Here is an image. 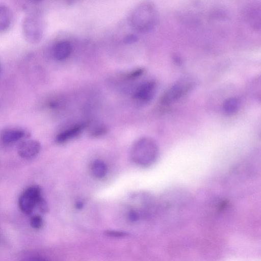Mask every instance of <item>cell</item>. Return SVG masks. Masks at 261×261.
Segmentation results:
<instances>
[{
  "label": "cell",
  "instance_id": "44dd1931",
  "mask_svg": "<svg viewBox=\"0 0 261 261\" xmlns=\"http://www.w3.org/2000/svg\"><path fill=\"white\" fill-rule=\"evenodd\" d=\"M83 204L82 202L78 201L77 202H76V207L77 208L81 209L83 207Z\"/></svg>",
  "mask_w": 261,
  "mask_h": 261
},
{
  "label": "cell",
  "instance_id": "e0dca14e",
  "mask_svg": "<svg viewBox=\"0 0 261 261\" xmlns=\"http://www.w3.org/2000/svg\"><path fill=\"white\" fill-rule=\"evenodd\" d=\"M37 206L42 213H44L48 211L47 204L43 198L39 201Z\"/></svg>",
  "mask_w": 261,
  "mask_h": 261
},
{
  "label": "cell",
  "instance_id": "ac0fdd59",
  "mask_svg": "<svg viewBox=\"0 0 261 261\" xmlns=\"http://www.w3.org/2000/svg\"><path fill=\"white\" fill-rule=\"evenodd\" d=\"M137 40V37L135 35H130L126 36L124 39L125 43L130 44L136 42Z\"/></svg>",
  "mask_w": 261,
  "mask_h": 261
},
{
  "label": "cell",
  "instance_id": "6da1fadb",
  "mask_svg": "<svg viewBox=\"0 0 261 261\" xmlns=\"http://www.w3.org/2000/svg\"><path fill=\"white\" fill-rule=\"evenodd\" d=\"M158 14L154 5L144 2L137 6L131 13L129 21L132 28L142 33L152 30L157 23Z\"/></svg>",
  "mask_w": 261,
  "mask_h": 261
},
{
  "label": "cell",
  "instance_id": "5b68a950",
  "mask_svg": "<svg viewBox=\"0 0 261 261\" xmlns=\"http://www.w3.org/2000/svg\"><path fill=\"white\" fill-rule=\"evenodd\" d=\"M42 198L41 189L37 186H32L28 188L22 193L19 198V206L24 213H31L37 206L39 201Z\"/></svg>",
  "mask_w": 261,
  "mask_h": 261
},
{
  "label": "cell",
  "instance_id": "30bf717a",
  "mask_svg": "<svg viewBox=\"0 0 261 261\" xmlns=\"http://www.w3.org/2000/svg\"><path fill=\"white\" fill-rule=\"evenodd\" d=\"M12 21V13L6 6L0 5V32L6 31L10 27Z\"/></svg>",
  "mask_w": 261,
  "mask_h": 261
},
{
  "label": "cell",
  "instance_id": "9c48e42d",
  "mask_svg": "<svg viewBox=\"0 0 261 261\" xmlns=\"http://www.w3.org/2000/svg\"><path fill=\"white\" fill-rule=\"evenodd\" d=\"M85 126V124L77 125L68 130H66L60 133L56 137L57 142L62 143L71 138L79 136L82 129L84 128Z\"/></svg>",
  "mask_w": 261,
  "mask_h": 261
},
{
  "label": "cell",
  "instance_id": "7a4b0ae2",
  "mask_svg": "<svg viewBox=\"0 0 261 261\" xmlns=\"http://www.w3.org/2000/svg\"><path fill=\"white\" fill-rule=\"evenodd\" d=\"M159 154V147L156 143L149 137H143L137 140L131 149L133 160L142 166L152 165L157 160Z\"/></svg>",
  "mask_w": 261,
  "mask_h": 261
},
{
  "label": "cell",
  "instance_id": "ba28073f",
  "mask_svg": "<svg viewBox=\"0 0 261 261\" xmlns=\"http://www.w3.org/2000/svg\"><path fill=\"white\" fill-rule=\"evenodd\" d=\"M72 47L68 41H61L57 43L53 49L54 57L58 60H64L70 55Z\"/></svg>",
  "mask_w": 261,
  "mask_h": 261
},
{
  "label": "cell",
  "instance_id": "52a82bcc",
  "mask_svg": "<svg viewBox=\"0 0 261 261\" xmlns=\"http://www.w3.org/2000/svg\"><path fill=\"white\" fill-rule=\"evenodd\" d=\"M41 145L36 140H29L21 142L17 148V152L20 156L25 159L32 158L40 151Z\"/></svg>",
  "mask_w": 261,
  "mask_h": 261
},
{
  "label": "cell",
  "instance_id": "8fae6325",
  "mask_svg": "<svg viewBox=\"0 0 261 261\" xmlns=\"http://www.w3.org/2000/svg\"><path fill=\"white\" fill-rule=\"evenodd\" d=\"M24 135V132L20 129H8L3 133L1 140L5 144H10L20 140Z\"/></svg>",
  "mask_w": 261,
  "mask_h": 261
},
{
  "label": "cell",
  "instance_id": "d6986e66",
  "mask_svg": "<svg viewBox=\"0 0 261 261\" xmlns=\"http://www.w3.org/2000/svg\"><path fill=\"white\" fill-rule=\"evenodd\" d=\"M22 261H48L46 259L39 256H33L23 259Z\"/></svg>",
  "mask_w": 261,
  "mask_h": 261
},
{
  "label": "cell",
  "instance_id": "3957f363",
  "mask_svg": "<svg viewBox=\"0 0 261 261\" xmlns=\"http://www.w3.org/2000/svg\"><path fill=\"white\" fill-rule=\"evenodd\" d=\"M195 86V81L192 77H186L179 80L162 95L161 103L164 106L174 103L189 94Z\"/></svg>",
  "mask_w": 261,
  "mask_h": 261
},
{
  "label": "cell",
  "instance_id": "7c38bea8",
  "mask_svg": "<svg viewBox=\"0 0 261 261\" xmlns=\"http://www.w3.org/2000/svg\"><path fill=\"white\" fill-rule=\"evenodd\" d=\"M241 106L240 99L236 97H231L226 99L223 103L224 112L227 115H233L239 110Z\"/></svg>",
  "mask_w": 261,
  "mask_h": 261
},
{
  "label": "cell",
  "instance_id": "ffe728a7",
  "mask_svg": "<svg viewBox=\"0 0 261 261\" xmlns=\"http://www.w3.org/2000/svg\"><path fill=\"white\" fill-rule=\"evenodd\" d=\"M138 217V214L135 211H132L129 214V219L132 221H136Z\"/></svg>",
  "mask_w": 261,
  "mask_h": 261
},
{
  "label": "cell",
  "instance_id": "2e32d148",
  "mask_svg": "<svg viewBox=\"0 0 261 261\" xmlns=\"http://www.w3.org/2000/svg\"><path fill=\"white\" fill-rule=\"evenodd\" d=\"M107 236L113 237H124L128 235L125 232L114 231V230H108L105 232Z\"/></svg>",
  "mask_w": 261,
  "mask_h": 261
},
{
  "label": "cell",
  "instance_id": "4fadbf2b",
  "mask_svg": "<svg viewBox=\"0 0 261 261\" xmlns=\"http://www.w3.org/2000/svg\"><path fill=\"white\" fill-rule=\"evenodd\" d=\"M248 20L250 24L254 29H259L260 24V7L257 8L255 6L251 7L248 11Z\"/></svg>",
  "mask_w": 261,
  "mask_h": 261
},
{
  "label": "cell",
  "instance_id": "277c9868",
  "mask_svg": "<svg viewBox=\"0 0 261 261\" xmlns=\"http://www.w3.org/2000/svg\"><path fill=\"white\" fill-rule=\"evenodd\" d=\"M22 32L27 41L31 43L39 41L43 33V25L41 18L34 13L26 16L22 22Z\"/></svg>",
  "mask_w": 261,
  "mask_h": 261
},
{
  "label": "cell",
  "instance_id": "5bb4252c",
  "mask_svg": "<svg viewBox=\"0 0 261 261\" xmlns=\"http://www.w3.org/2000/svg\"><path fill=\"white\" fill-rule=\"evenodd\" d=\"M93 174L98 178H102L107 173V167L106 164L101 160H95L92 166Z\"/></svg>",
  "mask_w": 261,
  "mask_h": 261
},
{
  "label": "cell",
  "instance_id": "9a60e30c",
  "mask_svg": "<svg viewBox=\"0 0 261 261\" xmlns=\"http://www.w3.org/2000/svg\"><path fill=\"white\" fill-rule=\"evenodd\" d=\"M43 219L42 217L38 215L33 216L30 219V224L34 228L38 229L43 225Z\"/></svg>",
  "mask_w": 261,
  "mask_h": 261
},
{
  "label": "cell",
  "instance_id": "8992f818",
  "mask_svg": "<svg viewBox=\"0 0 261 261\" xmlns=\"http://www.w3.org/2000/svg\"><path fill=\"white\" fill-rule=\"evenodd\" d=\"M156 87V83L154 81H145L137 88L134 97L140 102L144 103L149 102L155 94Z\"/></svg>",
  "mask_w": 261,
  "mask_h": 261
}]
</instances>
